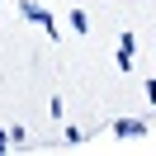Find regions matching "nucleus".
<instances>
[{
  "label": "nucleus",
  "mask_w": 156,
  "mask_h": 156,
  "mask_svg": "<svg viewBox=\"0 0 156 156\" xmlns=\"http://www.w3.org/2000/svg\"><path fill=\"white\" fill-rule=\"evenodd\" d=\"M19 10H24V19H33V24H43L48 33H57V24H52V14L43 10L38 0H19Z\"/></svg>",
  "instance_id": "f257e3e1"
},
{
  "label": "nucleus",
  "mask_w": 156,
  "mask_h": 156,
  "mask_svg": "<svg viewBox=\"0 0 156 156\" xmlns=\"http://www.w3.org/2000/svg\"><path fill=\"white\" fill-rule=\"evenodd\" d=\"M114 133L133 142V137H147V123H142V118H118V123H114Z\"/></svg>",
  "instance_id": "f03ea898"
},
{
  "label": "nucleus",
  "mask_w": 156,
  "mask_h": 156,
  "mask_svg": "<svg viewBox=\"0 0 156 156\" xmlns=\"http://www.w3.org/2000/svg\"><path fill=\"white\" fill-rule=\"evenodd\" d=\"M133 52H137V38H133V33H123V38H118V66H133Z\"/></svg>",
  "instance_id": "7ed1b4c3"
},
{
  "label": "nucleus",
  "mask_w": 156,
  "mask_h": 156,
  "mask_svg": "<svg viewBox=\"0 0 156 156\" xmlns=\"http://www.w3.org/2000/svg\"><path fill=\"white\" fill-rule=\"evenodd\" d=\"M147 99H151V104H156V76L147 80Z\"/></svg>",
  "instance_id": "20e7f679"
}]
</instances>
